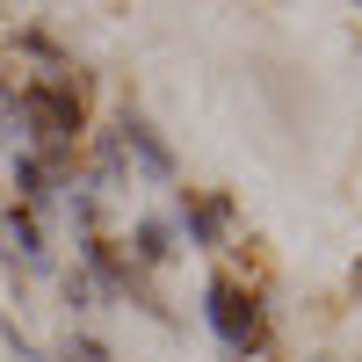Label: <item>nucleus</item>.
<instances>
[{"instance_id":"f257e3e1","label":"nucleus","mask_w":362,"mask_h":362,"mask_svg":"<svg viewBox=\"0 0 362 362\" xmlns=\"http://www.w3.org/2000/svg\"><path fill=\"white\" fill-rule=\"evenodd\" d=\"M15 131L37 138V160H58V153L73 145V131H80V95H73V87H58V80L22 87V102H15Z\"/></svg>"},{"instance_id":"f03ea898","label":"nucleus","mask_w":362,"mask_h":362,"mask_svg":"<svg viewBox=\"0 0 362 362\" xmlns=\"http://www.w3.org/2000/svg\"><path fill=\"white\" fill-rule=\"evenodd\" d=\"M203 319L218 326V341L232 355H254L261 348V312H254V297L239 290V283H210L203 290Z\"/></svg>"},{"instance_id":"7ed1b4c3","label":"nucleus","mask_w":362,"mask_h":362,"mask_svg":"<svg viewBox=\"0 0 362 362\" xmlns=\"http://www.w3.org/2000/svg\"><path fill=\"white\" fill-rule=\"evenodd\" d=\"M8 247H15L29 268H44V232H37V218H29V210H8Z\"/></svg>"},{"instance_id":"20e7f679","label":"nucleus","mask_w":362,"mask_h":362,"mask_svg":"<svg viewBox=\"0 0 362 362\" xmlns=\"http://www.w3.org/2000/svg\"><path fill=\"white\" fill-rule=\"evenodd\" d=\"M116 138H124V145H131V153H138L145 167H153V174H167V167H174V160H167V145H160L153 131H145V124H116Z\"/></svg>"},{"instance_id":"39448f33","label":"nucleus","mask_w":362,"mask_h":362,"mask_svg":"<svg viewBox=\"0 0 362 362\" xmlns=\"http://www.w3.org/2000/svg\"><path fill=\"white\" fill-rule=\"evenodd\" d=\"M15 181H22V196H37V203L51 196V167L37 153H15Z\"/></svg>"},{"instance_id":"423d86ee","label":"nucleus","mask_w":362,"mask_h":362,"mask_svg":"<svg viewBox=\"0 0 362 362\" xmlns=\"http://www.w3.org/2000/svg\"><path fill=\"white\" fill-rule=\"evenodd\" d=\"M138 261H167V225H138Z\"/></svg>"},{"instance_id":"0eeeda50","label":"nucleus","mask_w":362,"mask_h":362,"mask_svg":"<svg viewBox=\"0 0 362 362\" xmlns=\"http://www.w3.org/2000/svg\"><path fill=\"white\" fill-rule=\"evenodd\" d=\"M0 145H15V95L0 87Z\"/></svg>"}]
</instances>
